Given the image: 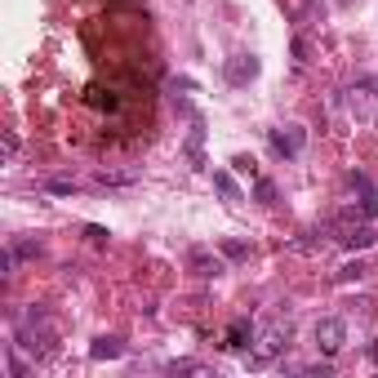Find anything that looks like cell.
Segmentation results:
<instances>
[{
	"label": "cell",
	"instance_id": "5",
	"mask_svg": "<svg viewBox=\"0 0 378 378\" xmlns=\"http://www.w3.org/2000/svg\"><path fill=\"white\" fill-rule=\"evenodd\" d=\"M223 71H227V80H232V85H249L254 76L263 71V63H258V54H236V58H227Z\"/></svg>",
	"mask_w": 378,
	"mask_h": 378
},
{
	"label": "cell",
	"instance_id": "11",
	"mask_svg": "<svg viewBox=\"0 0 378 378\" xmlns=\"http://www.w3.org/2000/svg\"><path fill=\"white\" fill-rule=\"evenodd\" d=\"M214 187L223 192V201H241V187H236V178L227 169H214Z\"/></svg>",
	"mask_w": 378,
	"mask_h": 378
},
{
	"label": "cell",
	"instance_id": "19",
	"mask_svg": "<svg viewBox=\"0 0 378 378\" xmlns=\"http://www.w3.org/2000/svg\"><path fill=\"white\" fill-rule=\"evenodd\" d=\"M169 89H174V93H178V89L192 93V89H196V80H187V76H174V80H169Z\"/></svg>",
	"mask_w": 378,
	"mask_h": 378
},
{
	"label": "cell",
	"instance_id": "4",
	"mask_svg": "<svg viewBox=\"0 0 378 378\" xmlns=\"http://www.w3.org/2000/svg\"><path fill=\"white\" fill-rule=\"evenodd\" d=\"M271 147L280 151V156H302V147H307V129L302 125H280V129H271Z\"/></svg>",
	"mask_w": 378,
	"mask_h": 378
},
{
	"label": "cell",
	"instance_id": "12",
	"mask_svg": "<svg viewBox=\"0 0 378 378\" xmlns=\"http://www.w3.org/2000/svg\"><path fill=\"white\" fill-rule=\"evenodd\" d=\"M201 143H205V129L196 125V129H192V138H187V156H192V165H205V156H201Z\"/></svg>",
	"mask_w": 378,
	"mask_h": 378
},
{
	"label": "cell",
	"instance_id": "17",
	"mask_svg": "<svg viewBox=\"0 0 378 378\" xmlns=\"http://www.w3.org/2000/svg\"><path fill=\"white\" fill-rule=\"evenodd\" d=\"M223 254H227V258H245V254H249V249H245L241 241H223Z\"/></svg>",
	"mask_w": 378,
	"mask_h": 378
},
{
	"label": "cell",
	"instance_id": "18",
	"mask_svg": "<svg viewBox=\"0 0 378 378\" xmlns=\"http://www.w3.org/2000/svg\"><path fill=\"white\" fill-rule=\"evenodd\" d=\"M85 236H89V245H107V227H85Z\"/></svg>",
	"mask_w": 378,
	"mask_h": 378
},
{
	"label": "cell",
	"instance_id": "16",
	"mask_svg": "<svg viewBox=\"0 0 378 378\" xmlns=\"http://www.w3.org/2000/svg\"><path fill=\"white\" fill-rule=\"evenodd\" d=\"M49 192H58V196H71V192H76V183H71V178H49Z\"/></svg>",
	"mask_w": 378,
	"mask_h": 378
},
{
	"label": "cell",
	"instance_id": "21",
	"mask_svg": "<svg viewBox=\"0 0 378 378\" xmlns=\"http://www.w3.org/2000/svg\"><path fill=\"white\" fill-rule=\"evenodd\" d=\"M294 63H307V41H302V36L294 41Z\"/></svg>",
	"mask_w": 378,
	"mask_h": 378
},
{
	"label": "cell",
	"instance_id": "8",
	"mask_svg": "<svg viewBox=\"0 0 378 378\" xmlns=\"http://www.w3.org/2000/svg\"><path fill=\"white\" fill-rule=\"evenodd\" d=\"M352 187H356V196H361V219H374L378 214V187L365 174H352Z\"/></svg>",
	"mask_w": 378,
	"mask_h": 378
},
{
	"label": "cell",
	"instance_id": "10",
	"mask_svg": "<svg viewBox=\"0 0 378 378\" xmlns=\"http://www.w3.org/2000/svg\"><path fill=\"white\" fill-rule=\"evenodd\" d=\"M120 352H125V347H120V338H111V334L93 338V347H89V356H93V361H116Z\"/></svg>",
	"mask_w": 378,
	"mask_h": 378
},
{
	"label": "cell",
	"instance_id": "9",
	"mask_svg": "<svg viewBox=\"0 0 378 378\" xmlns=\"http://www.w3.org/2000/svg\"><path fill=\"white\" fill-rule=\"evenodd\" d=\"M249 338H254V325L249 320H232V325H227V352H245V347H249Z\"/></svg>",
	"mask_w": 378,
	"mask_h": 378
},
{
	"label": "cell",
	"instance_id": "1",
	"mask_svg": "<svg viewBox=\"0 0 378 378\" xmlns=\"http://www.w3.org/2000/svg\"><path fill=\"white\" fill-rule=\"evenodd\" d=\"M18 347H27V352H36V356L54 352V329H49V320H45L41 311H27V316L18 320Z\"/></svg>",
	"mask_w": 378,
	"mask_h": 378
},
{
	"label": "cell",
	"instance_id": "3",
	"mask_svg": "<svg viewBox=\"0 0 378 378\" xmlns=\"http://www.w3.org/2000/svg\"><path fill=\"white\" fill-rule=\"evenodd\" d=\"M343 343H347V320L343 316H320L316 320V347L325 356H338Z\"/></svg>",
	"mask_w": 378,
	"mask_h": 378
},
{
	"label": "cell",
	"instance_id": "13",
	"mask_svg": "<svg viewBox=\"0 0 378 378\" xmlns=\"http://www.w3.org/2000/svg\"><path fill=\"white\" fill-rule=\"evenodd\" d=\"M165 370L169 374H210V365H201V361H169Z\"/></svg>",
	"mask_w": 378,
	"mask_h": 378
},
{
	"label": "cell",
	"instance_id": "15",
	"mask_svg": "<svg viewBox=\"0 0 378 378\" xmlns=\"http://www.w3.org/2000/svg\"><path fill=\"white\" fill-rule=\"evenodd\" d=\"M254 196H258L263 205H271V201H276V183H271V178H258V187H254Z\"/></svg>",
	"mask_w": 378,
	"mask_h": 378
},
{
	"label": "cell",
	"instance_id": "2",
	"mask_svg": "<svg viewBox=\"0 0 378 378\" xmlns=\"http://www.w3.org/2000/svg\"><path fill=\"white\" fill-rule=\"evenodd\" d=\"M334 241L343 245V249H370L378 236H374V227L365 219H352V214H347V219L334 223Z\"/></svg>",
	"mask_w": 378,
	"mask_h": 378
},
{
	"label": "cell",
	"instance_id": "14",
	"mask_svg": "<svg viewBox=\"0 0 378 378\" xmlns=\"http://www.w3.org/2000/svg\"><path fill=\"white\" fill-rule=\"evenodd\" d=\"M365 276V263H347V267H338V285H352V280Z\"/></svg>",
	"mask_w": 378,
	"mask_h": 378
},
{
	"label": "cell",
	"instance_id": "20",
	"mask_svg": "<svg viewBox=\"0 0 378 378\" xmlns=\"http://www.w3.org/2000/svg\"><path fill=\"white\" fill-rule=\"evenodd\" d=\"M5 370H9V378H23V361L9 352V356H5Z\"/></svg>",
	"mask_w": 378,
	"mask_h": 378
},
{
	"label": "cell",
	"instance_id": "7",
	"mask_svg": "<svg viewBox=\"0 0 378 378\" xmlns=\"http://www.w3.org/2000/svg\"><path fill=\"white\" fill-rule=\"evenodd\" d=\"M187 267H192L201 280H214V276H223V263L214 258L210 249H192V254H187Z\"/></svg>",
	"mask_w": 378,
	"mask_h": 378
},
{
	"label": "cell",
	"instance_id": "6",
	"mask_svg": "<svg viewBox=\"0 0 378 378\" xmlns=\"http://www.w3.org/2000/svg\"><path fill=\"white\" fill-rule=\"evenodd\" d=\"M285 338H289V325H285V329H280V325H271L267 334H263V343H258V356L249 361L254 370H263V365H271V356H276L280 347H285Z\"/></svg>",
	"mask_w": 378,
	"mask_h": 378
},
{
	"label": "cell",
	"instance_id": "22",
	"mask_svg": "<svg viewBox=\"0 0 378 378\" xmlns=\"http://www.w3.org/2000/svg\"><path fill=\"white\" fill-rule=\"evenodd\" d=\"M370 356H374V365H378V343H370Z\"/></svg>",
	"mask_w": 378,
	"mask_h": 378
}]
</instances>
